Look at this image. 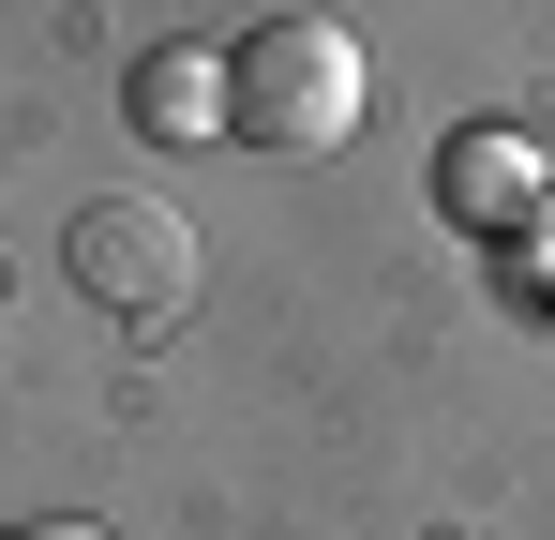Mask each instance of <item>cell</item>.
Returning a JSON list of instances; mask_svg holds the SVG:
<instances>
[{
    "instance_id": "2",
    "label": "cell",
    "mask_w": 555,
    "mask_h": 540,
    "mask_svg": "<svg viewBox=\"0 0 555 540\" xmlns=\"http://www.w3.org/2000/svg\"><path fill=\"white\" fill-rule=\"evenodd\" d=\"M61 270L91 285L120 331H166V316L195 300V241H181V210H151V195H105V210H76Z\"/></svg>"
},
{
    "instance_id": "1",
    "label": "cell",
    "mask_w": 555,
    "mask_h": 540,
    "mask_svg": "<svg viewBox=\"0 0 555 540\" xmlns=\"http://www.w3.org/2000/svg\"><path fill=\"white\" fill-rule=\"evenodd\" d=\"M361 30H331V15H271V30H241V61H225V136L241 151H346L361 136Z\"/></svg>"
},
{
    "instance_id": "3",
    "label": "cell",
    "mask_w": 555,
    "mask_h": 540,
    "mask_svg": "<svg viewBox=\"0 0 555 540\" xmlns=\"http://www.w3.org/2000/svg\"><path fill=\"white\" fill-rule=\"evenodd\" d=\"M135 105H151V136H225V61H210V46H166V61L135 76Z\"/></svg>"
},
{
    "instance_id": "5",
    "label": "cell",
    "mask_w": 555,
    "mask_h": 540,
    "mask_svg": "<svg viewBox=\"0 0 555 540\" xmlns=\"http://www.w3.org/2000/svg\"><path fill=\"white\" fill-rule=\"evenodd\" d=\"M0 540H105V526H0Z\"/></svg>"
},
{
    "instance_id": "4",
    "label": "cell",
    "mask_w": 555,
    "mask_h": 540,
    "mask_svg": "<svg viewBox=\"0 0 555 540\" xmlns=\"http://www.w3.org/2000/svg\"><path fill=\"white\" fill-rule=\"evenodd\" d=\"M511 195H526V151H480V136H451V210H465V226H511Z\"/></svg>"
}]
</instances>
